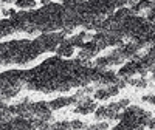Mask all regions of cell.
<instances>
[{"instance_id":"obj_28","label":"cell","mask_w":155,"mask_h":130,"mask_svg":"<svg viewBox=\"0 0 155 130\" xmlns=\"http://www.w3.org/2000/svg\"><path fill=\"white\" fill-rule=\"evenodd\" d=\"M51 130H67V128H61V127H51Z\"/></svg>"},{"instance_id":"obj_14","label":"cell","mask_w":155,"mask_h":130,"mask_svg":"<svg viewBox=\"0 0 155 130\" xmlns=\"http://www.w3.org/2000/svg\"><path fill=\"white\" fill-rule=\"evenodd\" d=\"M130 16H135V14L132 12V9L127 8V6L118 8V9L115 11V17H118V19H121V20H126V19H129Z\"/></svg>"},{"instance_id":"obj_12","label":"cell","mask_w":155,"mask_h":130,"mask_svg":"<svg viewBox=\"0 0 155 130\" xmlns=\"http://www.w3.org/2000/svg\"><path fill=\"white\" fill-rule=\"evenodd\" d=\"M112 65H113V62H112L110 56H102V57H98L95 60V67L102 68V70H107L109 67H112Z\"/></svg>"},{"instance_id":"obj_6","label":"cell","mask_w":155,"mask_h":130,"mask_svg":"<svg viewBox=\"0 0 155 130\" xmlns=\"http://www.w3.org/2000/svg\"><path fill=\"white\" fill-rule=\"evenodd\" d=\"M118 81H120V76L116 74L115 71L104 70V73H102V76H101V81L98 82V85H99V88L109 87V85H116V82H118Z\"/></svg>"},{"instance_id":"obj_17","label":"cell","mask_w":155,"mask_h":130,"mask_svg":"<svg viewBox=\"0 0 155 130\" xmlns=\"http://www.w3.org/2000/svg\"><path fill=\"white\" fill-rule=\"evenodd\" d=\"M127 84H130L137 88H146L147 87V81L144 79V77H132V79H129Z\"/></svg>"},{"instance_id":"obj_30","label":"cell","mask_w":155,"mask_h":130,"mask_svg":"<svg viewBox=\"0 0 155 130\" xmlns=\"http://www.w3.org/2000/svg\"><path fill=\"white\" fill-rule=\"evenodd\" d=\"M2 65H3V63H2V60H0V67H2Z\"/></svg>"},{"instance_id":"obj_1","label":"cell","mask_w":155,"mask_h":130,"mask_svg":"<svg viewBox=\"0 0 155 130\" xmlns=\"http://www.w3.org/2000/svg\"><path fill=\"white\" fill-rule=\"evenodd\" d=\"M31 107V113H33V118H41V119H45V121H50L51 119V110L50 109V104L45 102V101H39V102H34V104H30Z\"/></svg>"},{"instance_id":"obj_23","label":"cell","mask_w":155,"mask_h":130,"mask_svg":"<svg viewBox=\"0 0 155 130\" xmlns=\"http://www.w3.org/2000/svg\"><path fill=\"white\" fill-rule=\"evenodd\" d=\"M118 104H120V107L123 110H126L129 106H130V101H129V99H121V101H118Z\"/></svg>"},{"instance_id":"obj_16","label":"cell","mask_w":155,"mask_h":130,"mask_svg":"<svg viewBox=\"0 0 155 130\" xmlns=\"http://www.w3.org/2000/svg\"><path fill=\"white\" fill-rule=\"evenodd\" d=\"M68 42H70L74 48H82V47H84V44H85V41L82 39V36H81V34H74V36L68 37Z\"/></svg>"},{"instance_id":"obj_27","label":"cell","mask_w":155,"mask_h":130,"mask_svg":"<svg viewBox=\"0 0 155 130\" xmlns=\"http://www.w3.org/2000/svg\"><path fill=\"white\" fill-rule=\"evenodd\" d=\"M48 3H51V0H42V5H44V6L48 5Z\"/></svg>"},{"instance_id":"obj_19","label":"cell","mask_w":155,"mask_h":130,"mask_svg":"<svg viewBox=\"0 0 155 130\" xmlns=\"http://www.w3.org/2000/svg\"><path fill=\"white\" fill-rule=\"evenodd\" d=\"M107 128H109V122L106 121H99L96 124H92L87 127V130H107Z\"/></svg>"},{"instance_id":"obj_4","label":"cell","mask_w":155,"mask_h":130,"mask_svg":"<svg viewBox=\"0 0 155 130\" xmlns=\"http://www.w3.org/2000/svg\"><path fill=\"white\" fill-rule=\"evenodd\" d=\"M98 109V106H96V102L92 99V98H84L82 101H79L78 102V106H76V109L73 110L74 113H78V115H88V113H95V110Z\"/></svg>"},{"instance_id":"obj_21","label":"cell","mask_w":155,"mask_h":130,"mask_svg":"<svg viewBox=\"0 0 155 130\" xmlns=\"http://www.w3.org/2000/svg\"><path fill=\"white\" fill-rule=\"evenodd\" d=\"M106 88H107V92H109L110 98H112V96H116V95L120 93V88L116 87V85H109V87H106Z\"/></svg>"},{"instance_id":"obj_7","label":"cell","mask_w":155,"mask_h":130,"mask_svg":"<svg viewBox=\"0 0 155 130\" xmlns=\"http://www.w3.org/2000/svg\"><path fill=\"white\" fill-rule=\"evenodd\" d=\"M11 125L14 130H36L31 119H27V118H22V116H14L11 121Z\"/></svg>"},{"instance_id":"obj_2","label":"cell","mask_w":155,"mask_h":130,"mask_svg":"<svg viewBox=\"0 0 155 130\" xmlns=\"http://www.w3.org/2000/svg\"><path fill=\"white\" fill-rule=\"evenodd\" d=\"M138 70H140L138 60H129L121 67V70L118 71V76L121 77V79L129 81V79H132V77H135L138 74Z\"/></svg>"},{"instance_id":"obj_8","label":"cell","mask_w":155,"mask_h":130,"mask_svg":"<svg viewBox=\"0 0 155 130\" xmlns=\"http://www.w3.org/2000/svg\"><path fill=\"white\" fill-rule=\"evenodd\" d=\"M73 53H74V47L68 42V39H65L56 50V56L59 57H71Z\"/></svg>"},{"instance_id":"obj_25","label":"cell","mask_w":155,"mask_h":130,"mask_svg":"<svg viewBox=\"0 0 155 130\" xmlns=\"http://www.w3.org/2000/svg\"><path fill=\"white\" fill-rule=\"evenodd\" d=\"M147 128H150V130H155V119H153V118L149 121V124H147Z\"/></svg>"},{"instance_id":"obj_11","label":"cell","mask_w":155,"mask_h":130,"mask_svg":"<svg viewBox=\"0 0 155 130\" xmlns=\"http://www.w3.org/2000/svg\"><path fill=\"white\" fill-rule=\"evenodd\" d=\"M12 33H14V28H12L11 20H8V19L0 20V39L5 37V36H9Z\"/></svg>"},{"instance_id":"obj_22","label":"cell","mask_w":155,"mask_h":130,"mask_svg":"<svg viewBox=\"0 0 155 130\" xmlns=\"http://www.w3.org/2000/svg\"><path fill=\"white\" fill-rule=\"evenodd\" d=\"M141 99H143V102H149L152 106H155V95H144Z\"/></svg>"},{"instance_id":"obj_9","label":"cell","mask_w":155,"mask_h":130,"mask_svg":"<svg viewBox=\"0 0 155 130\" xmlns=\"http://www.w3.org/2000/svg\"><path fill=\"white\" fill-rule=\"evenodd\" d=\"M138 63H140L143 68H146L147 71H152V68L155 67V56L150 54V53H146V54H143V56H140Z\"/></svg>"},{"instance_id":"obj_13","label":"cell","mask_w":155,"mask_h":130,"mask_svg":"<svg viewBox=\"0 0 155 130\" xmlns=\"http://www.w3.org/2000/svg\"><path fill=\"white\" fill-rule=\"evenodd\" d=\"M16 6L22 11H30L36 8V0H16Z\"/></svg>"},{"instance_id":"obj_3","label":"cell","mask_w":155,"mask_h":130,"mask_svg":"<svg viewBox=\"0 0 155 130\" xmlns=\"http://www.w3.org/2000/svg\"><path fill=\"white\" fill-rule=\"evenodd\" d=\"M101 51V48H99V45L98 44H95L93 41H88V42H85L84 44V47L81 48V51H79V57L81 60H88V59H93V57H96V54Z\"/></svg>"},{"instance_id":"obj_18","label":"cell","mask_w":155,"mask_h":130,"mask_svg":"<svg viewBox=\"0 0 155 130\" xmlns=\"http://www.w3.org/2000/svg\"><path fill=\"white\" fill-rule=\"evenodd\" d=\"M93 98H95L96 101H106V99L110 98V95H109V92H107V88L102 87V88H98V90H96L95 95H93Z\"/></svg>"},{"instance_id":"obj_10","label":"cell","mask_w":155,"mask_h":130,"mask_svg":"<svg viewBox=\"0 0 155 130\" xmlns=\"http://www.w3.org/2000/svg\"><path fill=\"white\" fill-rule=\"evenodd\" d=\"M110 57H112V62H113V65H124V62L127 60V57H126V54H124V50H123V47H120V48H115L112 53L109 54Z\"/></svg>"},{"instance_id":"obj_26","label":"cell","mask_w":155,"mask_h":130,"mask_svg":"<svg viewBox=\"0 0 155 130\" xmlns=\"http://www.w3.org/2000/svg\"><path fill=\"white\" fill-rule=\"evenodd\" d=\"M0 2H2L3 5H8V3L11 5V3H16V0H0Z\"/></svg>"},{"instance_id":"obj_5","label":"cell","mask_w":155,"mask_h":130,"mask_svg":"<svg viewBox=\"0 0 155 130\" xmlns=\"http://www.w3.org/2000/svg\"><path fill=\"white\" fill-rule=\"evenodd\" d=\"M78 102H79V101L76 99V96H70V98L61 96V98H56L53 101H50L48 104H50L51 110H61V109L68 107V106H78Z\"/></svg>"},{"instance_id":"obj_24","label":"cell","mask_w":155,"mask_h":130,"mask_svg":"<svg viewBox=\"0 0 155 130\" xmlns=\"http://www.w3.org/2000/svg\"><path fill=\"white\" fill-rule=\"evenodd\" d=\"M112 130H130V128H129L126 124H123V122H120V124H116Z\"/></svg>"},{"instance_id":"obj_20","label":"cell","mask_w":155,"mask_h":130,"mask_svg":"<svg viewBox=\"0 0 155 130\" xmlns=\"http://www.w3.org/2000/svg\"><path fill=\"white\" fill-rule=\"evenodd\" d=\"M84 128H87V127L84 125L82 121H79V119L70 121V130H84Z\"/></svg>"},{"instance_id":"obj_31","label":"cell","mask_w":155,"mask_h":130,"mask_svg":"<svg viewBox=\"0 0 155 130\" xmlns=\"http://www.w3.org/2000/svg\"><path fill=\"white\" fill-rule=\"evenodd\" d=\"M153 2H155V0H153Z\"/></svg>"},{"instance_id":"obj_29","label":"cell","mask_w":155,"mask_h":130,"mask_svg":"<svg viewBox=\"0 0 155 130\" xmlns=\"http://www.w3.org/2000/svg\"><path fill=\"white\" fill-rule=\"evenodd\" d=\"M152 79H153V81H155V67H153V68H152Z\"/></svg>"},{"instance_id":"obj_15","label":"cell","mask_w":155,"mask_h":130,"mask_svg":"<svg viewBox=\"0 0 155 130\" xmlns=\"http://www.w3.org/2000/svg\"><path fill=\"white\" fill-rule=\"evenodd\" d=\"M92 41H93L95 44H98L101 50L107 48V44H106V33H102V31L95 33V34H93V37H92Z\"/></svg>"}]
</instances>
